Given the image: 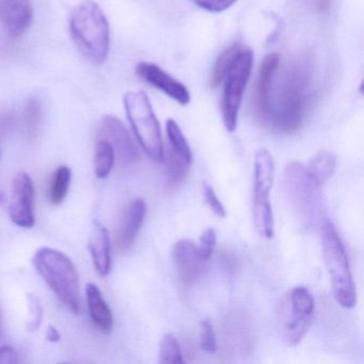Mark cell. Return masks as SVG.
Instances as JSON below:
<instances>
[{"label": "cell", "instance_id": "1", "mask_svg": "<svg viewBox=\"0 0 364 364\" xmlns=\"http://www.w3.org/2000/svg\"><path fill=\"white\" fill-rule=\"evenodd\" d=\"M312 68L306 59L298 61L285 72L276 97L270 101L269 114L265 127L279 133L299 131L310 105Z\"/></svg>", "mask_w": 364, "mask_h": 364}, {"label": "cell", "instance_id": "2", "mask_svg": "<svg viewBox=\"0 0 364 364\" xmlns=\"http://www.w3.org/2000/svg\"><path fill=\"white\" fill-rule=\"evenodd\" d=\"M70 31L80 52L93 65L105 63L109 54V23L103 10L91 0L74 8L70 18Z\"/></svg>", "mask_w": 364, "mask_h": 364}, {"label": "cell", "instance_id": "3", "mask_svg": "<svg viewBox=\"0 0 364 364\" xmlns=\"http://www.w3.org/2000/svg\"><path fill=\"white\" fill-rule=\"evenodd\" d=\"M285 197L296 218L306 228L321 227L323 219L321 185L299 161H291L283 173Z\"/></svg>", "mask_w": 364, "mask_h": 364}, {"label": "cell", "instance_id": "4", "mask_svg": "<svg viewBox=\"0 0 364 364\" xmlns=\"http://www.w3.org/2000/svg\"><path fill=\"white\" fill-rule=\"evenodd\" d=\"M33 264L57 297L74 314H78L80 278L71 259L56 249L44 247L36 251Z\"/></svg>", "mask_w": 364, "mask_h": 364}, {"label": "cell", "instance_id": "5", "mask_svg": "<svg viewBox=\"0 0 364 364\" xmlns=\"http://www.w3.org/2000/svg\"><path fill=\"white\" fill-rule=\"evenodd\" d=\"M319 228L323 257L331 279L334 298L343 308H353L357 302V297L344 245L331 221L325 219Z\"/></svg>", "mask_w": 364, "mask_h": 364}, {"label": "cell", "instance_id": "6", "mask_svg": "<svg viewBox=\"0 0 364 364\" xmlns=\"http://www.w3.org/2000/svg\"><path fill=\"white\" fill-rule=\"evenodd\" d=\"M127 118L144 152L155 161H164L161 127L148 95L144 91H131L124 95Z\"/></svg>", "mask_w": 364, "mask_h": 364}, {"label": "cell", "instance_id": "7", "mask_svg": "<svg viewBox=\"0 0 364 364\" xmlns=\"http://www.w3.org/2000/svg\"><path fill=\"white\" fill-rule=\"evenodd\" d=\"M274 180V161L266 149H259L255 159L253 221L262 237L270 240L274 233V214L269 201Z\"/></svg>", "mask_w": 364, "mask_h": 364}, {"label": "cell", "instance_id": "8", "mask_svg": "<svg viewBox=\"0 0 364 364\" xmlns=\"http://www.w3.org/2000/svg\"><path fill=\"white\" fill-rule=\"evenodd\" d=\"M252 65L253 53L250 50L242 48L223 80L225 87L221 101V114L223 124L230 133H233L237 127L242 95L250 80Z\"/></svg>", "mask_w": 364, "mask_h": 364}, {"label": "cell", "instance_id": "9", "mask_svg": "<svg viewBox=\"0 0 364 364\" xmlns=\"http://www.w3.org/2000/svg\"><path fill=\"white\" fill-rule=\"evenodd\" d=\"M314 298L306 287H296L289 291L281 309L280 327L283 340L296 346L301 342L312 323Z\"/></svg>", "mask_w": 364, "mask_h": 364}, {"label": "cell", "instance_id": "10", "mask_svg": "<svg viewBox=\"0 0 364 364\" xmlns=\"http://www.w3.org/2000/svg\"><path fill=\"white\" fill-rule=\"evenodd\" d=\"M168 149L166 155V171L171 184H178L186 178L191 169L193 155L182 129L176 121L169 119L166 123Z\"/></svg>", "mask_w": 364, "mask_h": 364}, {"label": "cell", "instance_id": "11", "mask_svg": "<svg viewBox=\"0 0 364 364\" xmlns=\"http://www.w3.org/2000/svg\"><path fill=\"white\" fill-rule=\"evenodd\" d=\"M9 217L12 223L21 228L31 229L35 225V185L25 172L14 178Z\"/></svg>", "mask_w": 364, "mask_h": 364}, {"label": "cell", "instance_id": "12", "mask_svg": "<svg viewBox=\"0 0 364 364\" xmlns=\"http://www.w3.org/2000/svg\"><path fill=\"white\" fill-rule=\"evenodd\" d=\"M100 139L106 140L112 144L114 153L123 164H132L139 159V151L132 139L129 132L122 121L117 117L107 114L100 125Z\"/></svg>", "mask_w": 364, "mask_h": 364}, {"label": "cell", "instance_id": "13", "mask_svg": "<svg viewBox=\"0 0 364 364\" xmlns=\"http://www.w3.org/2000/svg\"><path fill=\"white\" fill-rule=\"evenodd\" d=\"M136 74L144 82L159 89L180 105L191 103V93L185 85L164 71L159 65L150 63H139L135 68Z\"/></svg>", "mask_w": 364, "mask_h": 364}, {"label": "cell", "instance_id": "14", "mask_svg": "<svg viewBox=\"0 0 364 364\" xmlns=\"http://www.w3.org/2000/svg\"><path fill=\"white\" fill-rule=\"evenodd\" d=\"M172 259L178 278L185 285L195 284L208 263L200 255L197 245L189 240H181L174 245Z\"/></svg>", "mask_w": 364, "mask_h": 364}, {"label": "cell", "instance_id": "15", "mask_svg": "<svg viewBox=\"0 0 364 364\" xmlns=\"http://www.w3.org/2000/svg\"><path fill=\"white\" fill-rule=\"evenodd\" d=\"M31 0H0V25L12 38H20L33 23Z\"/></svg>", "mask_w": 364, "mask_h": 364}, {"label": "cell", "instance_id": "16", "mask_svg": "<svg viewBox=\"0 0 364 364\" xmlns=\"http://www.w3.org/2000/svg\"><path fill=\"white\" fill-rule=\"evenodd\" d=\"M280 65V56L278 54H269L265 56L259 67L257 76V88H255V112L259 122L266 125L269 104L272 100V82L274 74Z\"/></svg>", "mask_w": 364, "mask_h": 364}, {"label": "cell", "instance_id": "17", "mask_svg": "<svg viewBox=\"0 0 364 364\" xmlns=\"http://www.w3.org/2000/svg\"><path fill=\"white\" fill-rule=\"evenodd\" d=\"M88 247L97 274L107 276L112 267V242L109 232L100 221H93Z\"/></svg>", "mask_w": 364, "mask_h": 364}, {"label": "cell", "instance_id": "18", "mask_svg": "<svg viewBox=\"0 0 364 364\" xmlns=\"http://www.w3.org/2000/svg\"><path fill=\"white\" fill-rule=\"evenodd\" d=\"M146 214V205L144 200H134L127 208L117 233V245L119 250L124 252L131 248L132 245L135 242L140 227L144 223Z\"/></svg>", "mask_w": 364, "mask_h": 364}, {"label": "cell", "instance_id": "19", "mask_svg": "<svg viewBox=\"0 0 364 364\" xmlns=\"http://www.w3.org/2000/svg\"><path fill=\"white\" fill-rule=\"evenodd\" d=\"M86 294L91 321L100 331L110 333L114 328V316L99 287L89 283L86 287Z\"/></svg>", "mask_w": 364, "mask_h": 364}, {"label": "cell", "instance_id": "20", "mask_svg": "<svg viewBox=\"0 0 364 364\" xmlns=\"http://www.w3.org/2000/svg\"><path fill=\"white\" fill-rule=\"evenodd\" d=\"M336 167V159L333 153L321 151L309 161L306 169L315 182L323 185L333 176Z\"/></svg>", "mask_w": 364, "mask_h": 364}, {"label": "cell", "instance_id": "21", "mask_svg": "<svg viewBox=\"0 0 364 364\" xmlns=\"http://www.w3.org/2000/svg\"><path fill=\"white\" fill-rule=\"evenodd\" d=\"M116 161V153L109 142L100 139L95 146V172L97 178L109 176Z\"/></svg>", "mask_w": 364, "mask_h": 364}, {"label": "cell", "instance_id": "22", "mask_svg": "<svg viewBox=\"0 0 364 364\" xmlns=\"http://www.w3.org/2000/svg\"><path fill=\"white\" fill-rule=\"evenodd\" d=\"M242 48H244L240 43H234L221 53L218 60L216 61V65H215L214 71H213L212 80H210L212 88H217L223 84L225 76L228 75L232 65H233L234 60H235L236 57Z\"/></svg>", "mask_w": 364, "mask_h": 364}, {"label": "cell", "instance_id": "23", "mask_svg": "<svg viewBox=\"0 0 364 364\" xmlns=\"http://www.w3.org/2000/svg\"><path fill=\"white\" fill-rule=\"evenodd\" d=\"M72 172L68 166H60L55 171L50 187V202L55 205L63 203L71 184Z\"/></svg>", "mask_w": 364, "mask_h": 364}, {"label": "cell", "instance_id": "24", "mask_svg": "<svg viewBox=\"0 0 364 364\" xmlns=\"http://www.w3.org/2000/svg\"><path fill=\"white\" fill-rule=\"evenodd\" d=\"M159 362L163 364H183L182 350L176 336L171 333L164 336L161 341V351H159Z\"/></svg>", "mask_w": 364, "mask_h": 364}, {"label": "cell", "instance_id": "25", "mask_svg": "<svg viewBox=\"0 0 364 364\" xmlns=\"http://www.w3.org/2000/svg\"><path fill=\"white\" fill-rule=\"evenodd\" d=\"M25 119H26L27 134L29 140L33 141L39 133L42 121L41 103L35 97L27 100L25 105Z\"/></svg>", "mask_w": 364, "mask_h": 364}, {"label": "cell", "instance_id": "26", "mask_svg": "<svg viewBox=\"0 0 364 364\" xmlns=\"http://www.w3.org/2000/svg\"><path fill=\"white\" fill-rule=\"evenodd\" d=\"M201 333H200V346L208 353H216L217 342L214 328L210 319H204L200 323Z\"/></svg>", "mask_w": 364, "mask_h": 364}, {"label": "cell", "instance_id": "27", "mask_svg": "<svg viewBox=\"0 0 364 364\" xmlns=\"http://www.w3.org/2000/svg\"><path fill=\"white\" fill-rule=\"evenodd\" d=\"M217 233L214 228H208L202 234L200 237L199 249L200 255L204 261L208 262L214 252L215 246H216Z\"/></svg>", "mask_w": 364, "mask_h": 364}, {"label": "cell", "instance_id": "28", "mask_svg": "<svg viewBox=\"0 0 364 364\" xmlns=\"http://www.w3.org/2000/svg\"><path fill=\"white\" fill-rule=\"evenodd\" d=\"M28 304L31 318H29L27 328L29 331H37L41 326L42 318H43V309H42L41 302L37 296L28 295Z\"/></svg>", "mask_w": 364, "mask_h": 364}, {"label": "cell", "instance_id": "29", "mask_svg": "<svg viewBox=\"0 0 364 364\" xmlns=\"http://www.w3.org/2000/svg\"><path fill=\"white\" fill-rule=\"evenodd\" d=\"M193 1L198 7L212 14L225 11L237 3V0H193Z\"/></svg>", "mask_w": 364, "mask_h": 364}, {"label": "cell", "instance_id": "30", "mask_svg": "<svg viewBox=\"0 0 364 364\" xmlns=\"http://www.w3.org/2000/svg\"><path fill=\"white\" fill-rule=\"evenodd\" d=\"M203 195L206 203L208 204V206H210V210L214 212V214L217 215L218 217H220V218H225V208H223L220 200H219L218 197H217L216 193H215L213 187L210 186V185H208V183H204L203 184Z\"/></svg>", "mask_w": 364, "mask_h": 364}, {"label": "cell", "instance_id": "31", "mask_svg": "<svg viewBox=\"0 0 364 364\" xmlns=\"http://www.w3.org/2000/svg\"><path fill=\"white\" fill-rule=\"evenodd\" d=\"M20 362V358H18V353L12 348L11 346L0 347V363H18Z\"/></svg>", "mask_w": 364, "mask_h": 364}, {"label": "cell", "instance_id": "32", "mask_svg": "<svg viewBox=\"0 0 364 364\" xmlns=\"http://www.w3.org/2000/svg\"><path fill=\"white\" fill-rule=\"evenodd\" d=\"M46 338L50 342L57 343L60 341V333L54 326H48V331H46Z\"/></svg>", "mask_w": 364, "mask_h": 364}, {"label": "cell", "instance_id": "33", "mask_svg": "<svg viewBox=\"0 0 364 364\" xmlns=\"http://www.w3.org/2000/svg\"><path fill=\"white\" fill-rule=\"evenodd\" d=\"M6 202V197L3 193H0V204H4Z\"/></svg>", "mask_w": 364, "mask_h": 364}]
</instances>
